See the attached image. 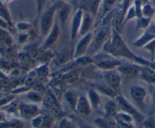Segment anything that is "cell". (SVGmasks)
<instances>
[{"label":"cell","instance_id":"ee69618b","mask_svg":"<svg viewBox=\"0 0 155 128\" xmlns=\"http://www.w3.org/2000/svg\"><path fill=\"white\" fill-rule=\"evenodd\" d=\"M82 128H97V126H91V125L84 124L82 126Z\"/></svg>","mask_w":155,"mask_h":128},{"label":"cell","instance_id":"5b68a950","mask_svg":"<svg viewBox=\"0 0 155 128\" xmlns=\"http://www.w3.org/2000/svg\"><path fill=\"white\" fill-rule=\"evenodd\" d=\"M115 100L118 105L120 111H123V112L126 113V114L132 116L135 120V123H143L144 119L146 118L144 114L141 111H140L133 104L129 102L123 95L119 94L116 97Z\"/></svg>","mask_w":155,"mask_h":128},{"label":"cell","instance_id":"8fae6325","mask_svg":"<svg viewBox=\"0 0 155 128\" xmlns=\"http://www.w3.org/2000/svg\"><path fill=\"white\" fill-rule=\"evenodd\" d=\"M101 0H78V9H81L83 12L88 13L96 17L99 11Z\"/></svg>","mask_w":155,"mask_h":128},{"label":"cell","instance_id":"d6986e66","mask_svg":"<svg viewBox=\"0 0 155 128\" xmlns=\"http://www.w3.org/2000/svg\"><path fill=\"white\" fill-rule=\"evenodd\" d=\"M77 112L83 115L88 116L91 114L92 108L86 96H79L76 104L75 110Z\"/></svg>","mask_w":155,"mask_h":128},{"label":"cell","instance_id":"52a82bcc","mask_svg":"<svg viewBox=\"0 0 155 128\" xmlns=\"http://www.w3.org/2000/svg\"><path fill=\"white\" fill-rule=\"evenodd\" d=\"M41 114V108L37 104L28 102L18 103V116L22 120H31L37 115Z\"/></svg>","mask_w":155,"mask_h":128},{"label":"cell","instance_id":"8d00e7d4","mask_svg":"<svg viewBox=\"0 0 155 128\" xmlns=\"http://www.w3.org/2000/svg\"><path fill=\"white\" fill-rule=\"evenodd\" d=\"M143 128H155V117H147L144 119V120L142 123Z\"/></svg>","mask_w":155,"mask_h":128},{"label":"cell","instance_id":"ac0fdd59","mask_svg":"<svg viewBox=\"0 0 155 128\" xmlns=\"http://www.w3.org/2000/svg\"><path fill=\"white\" fill-rule=\"evenodd\" d=\"M71 11V6L68 3L59 2V6L56 10V16H57L59 21L62 26L65 25Z\"/></svg>","mask_w":155,"mask_h":128},{"label":"cell","instance_id":"1f68e13d","mask_svg":"<svg viewBox=\"0 0 155 128\" xmlns=\"http://www.w3.org/2000/svg\"><path fill=\"white\" fill-rule=\"evenodd\" d=\"M0 18H2L8 24L9 27H12V17L8 11V8L2 2H0Z\"/></svg>","mask_w":155,"mask_h":128},{"label":"cell","instance_id":"6da1fadb","mask_svg":"<svg viewBox=\"0 0 155 128\" xmlns=\"http://www.w3.org/2000/svg\"><path fill=\"white\" fill-rule=\"evenodd\" d=\"M102 51L109 53L119 59H126L132 63L147 66L155 70V60L150 61L135 55L126 43L123 37L116 28H112L111 35L106 42Z\"/></svg>","mask_w":155,"mask_h":128},{"label":"cell","instance_id":"7bdbcfd3","mask_svg":"<svg viewBox=\"0 0 155 128\" xmlns=\"http://www.w3.org/2000/svg\"><path fill=\"white\" fill-rule=\"evenodd\" d=\"M138 1H139L140 2H141L142 5H145V4L149 3V2H150V0H138Z\"/></svg>","mask_w":155,"mask_h":128},{"label":"cell","instance_id":"e575fe53","mask_svg":"<svg viewBox=\"0 0 155 128\" xmlns=\"http://www.w3.org/2000/svg\"><path fill=\"white\" fill-rule=\"evenodd\" d=\"M136 18H137V15H136V12H135V7H134V5H132V6L128 9V11H126V15H125L124 19H123V24L127 23V22Z\"/></svg>","mask_w":155,"mask_h":128},{"label":"cell","instance_id":"ab89813d","mask_svg":"<svg viewBox=\"0 0 155 128\" xmlns=\"http://www.w3.org/2000/svg\"><path fill=\"white\" fill-rule=\"evenodd\" d=\"M0 27L3 28V29H6V30L9 27L8 24L7 23L5 20H3L2 18H0Z\"/></svg>","mask_w":155,"mask_h":128},{"label":"cell","instance_id":"44dd1931","mask_svg":"<svg viewBox=\"0 0 155 128\" xmlns=\"http://www.w3.org/2000/svg\"><path fill=\"white\" fill-rule=\"evenodd\" d=\"M120 111L118 105L115 99H109L106 102L104 108V113L107 118H114L115 116Z\"/></svg>","mask_w":155,"mask_h":128},{"label":"cell","instance_id":"83f0119b","mask_svg":"<svg viewBox=\"0 0 155 128\" xmlns=\"http://www.w3.org/2000/svg\"><path fill=\"white\" fill-rule=\"evenodd\" d=\"M26 98L28 101V102L37 104V105H38L39 103H42L44 101L42 95L34 90H28L26 93Z\"/></svg>","mask_w":155,"mask_h":128},{"label":"cell","instance_id":"603a6c76","mask_svg":"<svg viewBox=\"0 0 155 128\" xmlns=\"http://www.w3.org/2000/svg\"><path fill=\"white\" fill-rule=\"evenodd\" d=\"M87 98L89 101L92 110H97L100 107L101 103V95L94 89L87 90Z\"/></svg>","mask_w":155,"mask_h":128},{"label":"cell","instance_id":"b9f144b4","mask_svg":"<svg viewBox=\"0 0 155 128\" xmlns=\"http://www.w3.org/2000/svg\"><path fill=\"white\" fill-rule=\"evenodd\" d=\"M151 101H152V104H153V106L155 107V87H153V91H152V93H151Z\"/></svg>","mask_w":155,"mask_h":128},{"label":"cell","instance_id":"ffe728a7","mask_svg":"<svg viewBox=\"0 0 155 128\" xmlns=\"http://www.w3.org/2000/svg\"><path fill=\"white\" fill-rule=\"evenodd\" d=\"M138 78L150 85H155V70L147 66H141Z\"/></svg>","mask_w":155,"mask_h":128},{"label":"cell","instance_id":"3957f363","mask_svg":"<svg viewBox=\"0 0 155 128\" xmlns=\"http://www.w3.org/2000/svg\"><path fill=\"white\" fill-rule=\"evenodd\" d=\"M111 30L108 26L104 25L102 27L97 30L96 34H93V37L87 53V56L92 57L97 53L102 51L104 44L111 35Z\"/></svg>","mask_w":155,"mask_h":128},{"label":"cell","instance_id":"4fadbf2b","mask_svg":"<svg viewBox=\"0 0 155 128\" xmlns=\"http://www.w3.org/2000/svg\"><path fill=\"white\" fill-rule=\"evenodd\" d=\"M155 39V24H150L149 27L144 31L142 34L138 39L133 42V46L135 48H143L144 46Z\"/></svg>","mask_w":155,"mask_h":128},{"label":"cell","instance_id":"bcb514c9","mask_svg":"<svg viewBox=\"0 0 155 128\" xmlns=\"http://www.w3.org/2000/svg\"><path fill=\"white\" fill-rule=\"evenodd\" d=\"M5 95H6V94H5V93H4L3 92L0 90V99H2V98H3L4 96H5Z\"/></svg>","mask_w":155,"mask_h":128},{"label":"cell","instance_id":"7402d4cb","mask_svg":"<svg viewBox=\"0 0 155 128\" xmlns=\"http://www.w3.org/2000/svg\"><path fill=\"white\" fill-rule=\"evenodd\" d=\"M116 2L117 0H101L97 15H99L101 18L107 17L113 11Z\"/></svg>","mask_w":155,"mask_h":128},{"label":"cell","instance_id":"9a60e30c","mask_svg":"<svg viewBox=\"0 0 155 128\" xmlns=\"http://www.w3.org/2000/svg\"><path fill=\"white\" fill-rule=\"evenodd\" d=\"M82 15L83 11L81 9H77L73 14L71 21V26H70V37L71 40H75L79 34Z\"/></svg>","mask_w":155,"mask_h":128},{"label":"cell","instance_id":"d590c367","mask_svg":"<svg viewBox=\"0 0 155 128\" xmlns=\"http://www.w3.org/2000/svg\"><path fill=\"white\" fill-rule=\"evenodd\" d=\"M142 49H144L146 51L149 52L150 55V61H154V55H155V39L150 40L148 42L145 46H144Z\"/></svg>","mask_w":155,"mask_h":128},{"label":"cell","instance_id":"484cf974","mask_svg":"<svg viewBox=\"0 0 155 128\" xmlns=\"http://www.w3.org/2000/svg\"><path fill=\"white\" fill-rule=\"evenodd\" d=\"M13 38L6 29L0 27V44H2L6 47H10L12 46Z\"/></svg>","mask_w":155,"mask_h":128},{"label":"cell","instance_id":"7c38bea8","mask_svg":"<svg viewBox=\"0 0 155 128\" xmlns=\"http://www.w3.org/2000/svg\"><path fill=\"white\" fill-rule=\"evenodd\" d=\"M61 30L59 24L57 22L55 21V23L52 27L51 30L49 32L47 37L44 38V41L42 44V50H49L50 48L55 46V44L57 43L58 40L60 36Z\"/></svg>","mask_w":155,"mask_h":128},{"label":"cell","instance_id":"f35d334b","mask_svg":"<svg viewBox=\"0 0 155 128\" xmlns=\"http://www.w3.org/2000/svg\"><path fill=\"white\" fill-rule=\"evenodd\" d=\"M28 38H29V35L27 33H21L19 34L18 38V43L20 44H25L27 41H28Z\"/></svg>","mask_w":155,"mask_h":128},{"label":"cell","instance_id":"9c48e42d","mask_svg":"<svg viewBox=\"0 0 155 128\" xmlns=\"http://www.w3.org/2000/svg\"><path fill=\"white\" fill-rule=\"evenodd\" d=\"M92 37H93V33L92 32L88 33L86 35L81 37V39L78 40L75 47H74L72 56L73 59H77L87 55Z\"/></svg>","mask_w":155,"mask_h":128},{"label":"cell","instance_id":"f1b7e54d","mask_svg":"<svg viewBox=\"0 0 155 128\" xmlns=\"http://www.w3.org/2000/svg\"><path fill=\"white\" fill-rule=\"evenodd\" d=\"M43 102H46L47 108L51 110L53 112H55L56 114H57L58 112L60 111V107L58 105L56 99L54 97H53L51 95H49L48 97H47V99H44Z\"/></svg>","mask_w":155,"mask_h":128},{"label":"cell","instance_id":"cb8c5ba5","mask_svg":"<svg viewBox=\"0 0 155 128\" xmlns=\"http://www.w3.org/2000/svg\"><path fill=\"white\" fill-rule=\"evenodd\" d=\"M94 90L97 91L101 96H107L108 99H115L119 95L116 92H115L113 89L109 87L106 83L104 84H97L94 87Z\"/></svg>","mask_w":155,"mask_h":128},{"label":"cell","instance_id":"2e32d148","mask_svg":"<svg viewBox=\"0 0 155 128\" xmlns=\"http://www.w3.org/2000/svg\"><path fill=\"white\" fill-rule=\"evenodd\" d=\"M113 119L116 121V125L121 126L122 128H134L135 123V120L132 116L120 111Z\"/></svg>","mask_w":155,"mask_h":128},{"label":"cell","instance_id":"f546056e","mask_svg":"<svg viewBox=\"0 0 155 128\" xmlns=\"http://www.w3.org/2000/svg\"><path fill=\"white\" fill-rule=\"evenodd\" d=\"M136 20V24H135V30H147L149 26L151 24V20L150 18H147L144 17L138 18L135 19Z\"/></svg>","mask_w":155,"mask_h":128},{"label":"cell","instance_id":"277c9868","mask_svg":"<svg viewBox=\"0 0 155 128\" xmlns=\"http://www.w3.org/2000/svg\"><path fill=\"white\" fill-rule=\"evenodd\" d=\"M59 2H55L50 5L41 15L40 19V32L41 36L45 38L51 30L53 24L55 23V17H56V10L59 6Z\"/></svg>","mask_w":155,"mask_h":128},{"label":"cell","instance_id":"30bf717a","mask_svg":"<svg viewBox=\"0 0 155 128\" xmlns=\"http://www.w3.org/2000/svg\"><path fill=\"white\" fill-rule=\"evenodd\" d=\"M141 66V65L132 63V62H129V63L123 62L116 70L119 71L123 79L126 78L127 80H133V79L138 78Z\"/></svg>","mask_w":155,"mask_h":128},{"label":"cell","instance_id":"d4e9b609","mask_svg":"<svg viewBox=\"0 0 155 128\" xmlns=\"http://www.w3.org/2000/svg\"><path fill=\"white\" fill-rule=\"evenodd\" d=\"M78 94L74 90H68L64 94V99L67 105L73 110H75L76 104L78 99Z\"/></svg>","mask_w":155,"mask_h":128},{"label":"cell","instance_id":"e0dca14e","mask_svg":"<svg viewBox=\"0 0 155 128\" xmlns=\"http://www.w3.org/2000/svg\"><path fill=\"white\" fill-rule=\"evenodd\" d=\"M94 16L88 14V13L83 12L78 36L83 37L88 33L91 32V29L94 26Z\"/></svg>","mask_w":155,"mask_h":128},{"label":"cell","instance_id":"f6af8a7d","mask_svg":"<svg viewBox=\"0 0 155 128\" xmlns=\"http://www.w3.org/2000/svg\"><path fill=\"white\" fill-rule=\"evenodd\" d=\"M149 3L155 8V0H150V2H149Z\"/></svg>","mask_w":155,"mask_h":128},{"label":"cell","instance_id":"d6a6232c","mask_svg":"<svg viewBox=\"0 0 155 128\" xmlns=\"http://www.w3.org/2000/svg\"><path fill=\"white\" fill-rule=\"evenodd\" d=\"M141 13H142V17L153 19V14L155 13V8L150 3H147L142 5Z\"/></svg>","mask_w":155,"mask_h":128},{"label":"cell","instance_id":"ba28073f","mask_svg":"<svg viewBox=\"0 0 155 128\" xmlns=\"http://www.w3.org/2000/svg\"><path fill=\"white\" fill-rule=\"evenodd\" d=\"M103 77L106 84L117 93H120L123 77L117 70L103 71ZM120 94V93H119Z\"/></svg>","mask_w":155,"mask_h":128},{"label":"cell","instance_id":"681fc988","mask_svg":"<svg viewBox=\"0 0 155 128\" xmlns=\"http://www.w3.org/2000/svg\"><path fill=\"white\" fill-rule=\"evenodd\" d=\"M153 116H154V117H155V114H154V115H153Z\"/></svg>","mask_w":155,"mask_h":128},{"label":"cell","instance_id":"4316f807","mask_svg":"<svg viewBox=\"0 0 155 128\" xmlns=\"http://www.w3.org/2000/svg\"><path fill=\"white\" fill-rule=\"evenodd\" d=\"M110 119L107 117H97L94 120V123L97 128H116V121L113 119V121H111Z\"/></svg>","mask_w":155,"mask_h":128},{"label":"cell","instance_id":"60d3db41","mask_svg":"<svg viewBox=\"0 0 155 128\" xmlns=\"http://www.w3.org/2000/svg\"><path fill=\"white\" fill-rule=\"evenodd\" d=\"M8 120V118H7L5 113L2 111V110H0V121H4V120Z\"/></svg>","mask_w":155,"mask_h":128},{"label":"cell","instance_id":"5bb4252c","mask_svg":"<svg viewBox=\"0 0 155 128\" xmlns=\"http://www.w3.org/2000/svg\"><path fill=\"white\" fill-rule=\"evenodd\" d=\"M32 128H51L54 120L53 117L46 114H38L30 120Z\"/></svg>","mask_w":155,"mask_h":128},{"label":"cell","instance_id":"74e56055","mask_svg":"<svg viewBox=\"0 0 155 128\" xmlns=\"http://www.w3.org/2000/svg\"><path fill=\"white\" fill-rule=\"evenodd\" d=\"M16 27H17L18 30L21 33H26V31H28L31 27V24L29 22L21 21L19 22Z\"/></svg>","mask_w":155,"mask_h":128},{"label":"cell","instance_id":"8992f818","mask_svg":"<svg viewBox=\"0 0 155 128\" xmlns=\"http://www.w3.org/2000/svg\"><path fill=\"white\" fill-rule=\"evenodd\" d=\"M129 94L134 102V105L143 113L146 107V98L147 91L141 85H134L129 89Z\"/></svg>","mask_w":155,"mask_h":128},{"label":"cell","instance_id":"7a4b0ae2","mask_svg":"<svg viewBox=\"0 0 155 128\" xmlns=\"http://www.w3.org/2000/svg\"><path fill=\"white\" fill-rule=\"evenodd\" d=\"M91 59L92 64L102 71L116 70L123 63L121 59H117L115 56L104 51L97 53L96 55L92 56Z\"/></svg>","mask_w":155,"mask_h":128},{"label":"cell","instance_id":"c3c4849f","mask_svg":"<svg viewBox=\"0 0 155 128\" xmlns=\"http://www.w3.org/2000/svg\"><path fill=\"white\" fill-rule=\"evenodd\" d=\"M153 23L155 24V13H154V14H153Z\"/></svg>","mask_w":155,"mask_h":128},{"label":"cell","instance_id":"836d02e7","mask_svg":"<svg viewBox=\"0 0 155 128\" xmlns=\"http://www.w3.org/2000/svg\"><path fill=\"white\" fill-rule=\"evenodd\" d=\"M58 128H78L77 125L68 117H63L59 122Z\"/></svg>","mask_w":155,"mask_h":128},{"label":"cell","instance_id":"7dc6e473","mask_svg":"<svg viewBox=\"0 0 155 128\" xmlns=\"http://www.w3.org/2000/svg\"><path fill=\"white\" fill-rule=\"evenodd\" d=\"M69 1L71 0H58V2H65V3H68Z\"/></svg>","mask_w":155,"mask_h":128},{"label":"cell","instance_id":"4dcf8cb0","mask_svg":"<svg viewBox=\"0 0 155 128\" xmlns=\"http://www.w3.org/2000/svg\"><path fill=\"white\" fill-rule=\"evenodd\" d=\"M135 0H122L121 2V9H120V23L123 24V21L126 15V11L129 8L133 5Z\"/></svg>","mask_w":155,"mask_h":128}]
</instances>
